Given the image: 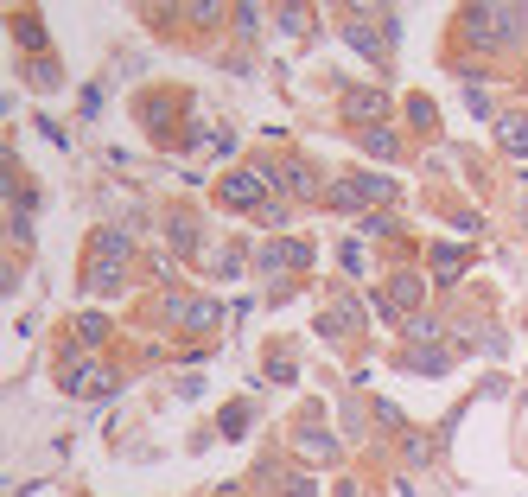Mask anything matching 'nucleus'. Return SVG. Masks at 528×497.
Segmentation results:
<instances>
[{"mask_svg":"<svg viewBox=\"0 0 528 497\" xmlns=\"http://www.w3.org/2000/svg\"><path fill=\"white\" fill-rule=\"evenodd\" d=\"M363 236H395V217L389 211H369L363 217Z\"/></svg>","mask_w":528,"mask_h":497,"instance_id":"nucleus-23","label":"nucleus"},{"mask_svg":"<svg viewBox=\"0 0 528 497\" xmlns=\"http://www.w3.org/2000/svg\"><path fill=\"white\" fill-rule=\"evenodd\" d=\"M90 255H102V262H128V236H121V230H102Z\"/></svg>","mask_w":528,"mask_h":497,"instance_id":"nucleus-17","label":"nucleus"},{"mask_svg":"<svg viewBox=\"0 0 528 497\" xmlns=\"http://www.w3.org/2000/svg\"><path fill=\"white\" fill-rule=\"evenodd\" d=\"M13 39H20L26 51H39V45H45V26H39V13H13Z\"/></svg>","mask_w":528,"mask_h":497,"instance_id":"nucleus-15","label":"nucleus"},{"mask_svg":"<svg viewBox=\"0 0 528 497\" xmlns=\"http://www.w3.org/2000/svg\"><path fill=\"white\" fill-rule=\"evenodd\" d=\"M83 287H90V294H115V287H121V262L90 255V262H83Z\"/></svg>","mask_w":528,"mask_h":497,"instance_id":"nucleus-10","label":"nucleus"},{"mask_svg":"<svg viewBox=\"0 0 528 497\" xmlns=\"http://www.w3.org/2000/svg\"><path fill=\"white\" fill-rule=\"evenodd\" d=\"M344 39H350V51H363L369 64H389V32H376V26H369V13H350Z\"/></svg>","mask_w":528,"mask_h":497,"instance_id":"nucleus-6","label":"nucleus"},{"mask_svg":"<svg viewBox=\"0 0 528 497\" xmlns=\"http://www.w3.org/2000/svg\"><path fill=\"white\" fill-rule=\"evenodd\" d=\"M420 300H427V281H420V274H408V268H401L395 281H389V300H382V313H389L395 325H408V313H414Z\"/></svg>","mask_w":528,"mask_h":497,"instance_id":"nucleus-5","label":"nucleus"},{"mask_svg":"<svg viewBox=\"0 0 528 497\" xmlns=\"http://www.w3.org/2000/svg\"><path fill=\"white\" fill-rule=\"evenodd\" d=\"M230 20H236V32H242V39H249V32L261 26V13H255V7H236V13H230Z\"/></svg>","mask_w":528,"mask_h":497,"instance_id":"nucleus-25","label":"nucleus"},{"mask_svg":"<svg viewBox=\"0 0 528 497\" xmlns=\"http://www.w3.org/2000/svg\"><path fill=\"white\" fill-rule=\"evenodd\" d=\"M287 497H319V485H312V478H293V491Z\"/></svg>","mask_w":528,"mask_h":497,"instance_id":"nucleus-28","label":"nucleus"},{"mask_svg":"<svg viewBox=\"0 0 528 497\" xmlns=\"http://www.w3.org/2000/svg\"><path fill=\"white\" fill-rule=\"evenodd\" d=\"M344 115H350V122H369V128H382V115H389V96H382V90H350Z\"/></svg>","mask_w":528,"mask_h":497,"instance_id":"nucleus-9","label":"nucleus"},{"mask_svg":"<svg viewBox=\"0 0 528 497\" xmlns=\"http://www.w3.org/2000/svg\"><path fill=\"white\" fill-rule=\"evenodd\" d=\"M433 459V440H408V466H427Z\"/></svg>","mask_w":528,"mask_h":497,"instance_id":"nucleus-26","label":"nucleus"},{"mask_svg":"<svg viewBox=\"0 0 528 497\" xmlns=\"http://www.w3.org/2000/svg\"><path fill=\"white\" fill-rule=\"evenodd\" d=\"M268 376H274V383H293V357L274 351V357H268Z\"/></svg>","mask_w":528,"mask_h":497,"instance_id":"nucleus-24","label":"nucleus"},{"mask_svg":"<svg viewBox=\"0 0 528 497\" xmlns=\"http://www.w3.org/2000/svg\"><path fill=\"white\" fill-rule=\"evenodd\" d=\"M191 243H198V224H191V217H172V249L191 255Z\"/></svg>","mask_w":528,"mask_h":497,"instance_id":"nucleus-21","label":"nucleus"},{"mask_svg":"<svg viewBox=\"0 0 528 497\" xmlns=\"http://www.w3.org/2000/svg\"><path fill=\"white\" fill-rule=\"evenodd\" d=\"M344 268H350V274H363V268H369V255H363L357 243H344Z\"/></svg>","mask_w":528,"mask_h":497,"instance_id":"nucleus-27","label":"nucleus"},{"mask_svg":"<svg viewBox=\"0 0 528 497\" xmlns=\"http://www.w3.org/2000/svg\"><path fill=\"white\" fill-rule=\"evenodd\" d=\"M503 147L516 160H528V115H503Z\"/></svg>","mask_w":528,"mask_h":497,"instance_id":"nucleus-14","label":"nucleus"},{"mask_svg":"<svg viewBox=\"0 0 528 497\" xmlns=\"http://www.w3.org/2000/svg\"><path fill=\"white\" fill-rule=\"evenodd\" d=\"M408 122H414V134H433L439 128V109H433L427 96H408Z\"/></svg>","mask_w":528,"mask_h":497,"instance_id":"nucleus-16","label":"nucleus"},{"mask_svg":"<svg viewBox=\"0 0 528 497\" xmlns=\"http://www.w3.org/2000/svg\"><path fill=\"white\" fill-rule=\"evenodd\" d=\"M223 204H230V211H255L261 198H268V173H261V166H236L230 179H223V192H217Z\"/></svg>","mask_w":528,"mask_h":497,"instance_id":"nucleus-4","label":"nucleus"},{"mask_svg":"<svg viewBox=\"0 0 528 497\" xmlns=\"http://www.w3.org/2000/svg\"><path fill=\"white\" fill-rule=\"evenodd\" d=\"M465 262H471V255H465V249H452V243H439V249H433V274H439V281L465 274Z\"/></svg>","mask_w":528,"mask_h":497,"instance_id":"nucleus-12","label":"nucleus"},{"mask_svg":"<svg viewBox=\"0 0 528 497\" xmlns=\"http://www.w3.org/2000/svg\"><path fill=\"white\" fill-rule=\"evenodd\" d=\"M64 396H83V402H96V396H115V370H102V364H83V357H70V364H64Z\"/></svg>","mask_w":528,"mask_h":497,"instance_id":"nucleus-3","label":"nucleus"},{"mask_svg":"<svg viewBox=\"0 0 528 497\" xmlns=\"http://www.w3.org/2000/svg\"><path fill=\"white\" fill-rule=\"evenodd\" d=\"M306 262H312V243H268V249H255L261 274H287V268H306Z\"/></svg>","mask_w":528,"mask_h":497,"instance_id":"nucleus-7","label":"nucleus"},{"mask_svg":"<svg viewBox=\"0 0 528 497\" xmlns=\"http://www.w3.org/2000/svg\"><path fill=\"white\" fill-rule=\"evenodd\" d=\"M217 427H223V434H242V427H249V402H230V408H223V415H217Z\"/></svg>","mask_w":528,"mask_h":497,"instance_id":"nucleus-20","label":"nucleus"},{"mask_svg":"<svg viewBox=\"0 0 528 497\" xmlns=\"http://www.w3.org/2000/svg\"><path fill=\"white\" fill-rule=\"evenodd\" d=\"M350 332H363V306L357 300H338V306H331V313L319 319V338H331V345H338V338H350Z\"/></svg>","mask_w":528,"mask_h":497,"instance_id":"nucleus-8","label":"nucleus"},{"mask_svg":"<svg viewBox=\"0 0 528 497\" xmlns=\"http://www.w3.org/2000/svg\"><path fill=\"white\" fill-rule=\"evenodd\" d=\"M516 20H528V13L516 7H465L459 13V32H465V45H478V51H503L509 39H516Z\"/></svg>","mask_w":528,"mask_h":497,"instance_id":"nucleus-1","label":"nucleus"},{"mask_svg":"<svg viewBox=\"0 0 528 497\" xmlns=\"http://www.w3.org/2000/svg\"><path fill=\"white\" fill-rule=\"evenodd\" d=\"M382 198H395V179H382V173H357V179L331 185V204H338V211H363V204H382Z\"/></svg>","mask_w":528,"mask_h":497,"instance_id":"nucleus-2","label":"nucleus"},{"mask_svg":"<svg viewBox=\"0 0 528 497\" xmlns=\"http://www.w3.org/2000/svg\"><path fill=\"white\" fill-rule=\"evenodd\" d=\"M32 83H39V90H58L64 83V71H58V58H32V71H26Z\"/></svg>","mask_w":528,"mask_h":497,"instance_id":"nucleus-19","label":"nucleus"},{"mask_svg":"<svg viewBox=\"0 0 528 497\" xmlns=\"http://www.w3.org/2000/svg\"><path fill=\"white\" fill-rule=\"evenodd\" d=\"M363 153H376V160H395V153H401V134H395L389 122L369 128V134H363Z\"/></svg>","mask_w":528,"mask_h":497,"instance_id":"nucleus-11","label":"nucleus"},{"mask_svg":"<svg viewBox=\"0 0 528 497\" xmlns=\"http://www.w3.org/2000/svg\"><path fill=\"white\" fill-rule=\"evenodd\" d=\"M280 185H287L293 198H312V173H306V166H287V179H280Z\"/></svg>","mask_w":528,"mask_h":497,"instance_id":"nucleus-22","label":"nucleus"},{"mask_svg":"<svg viewBox=\"0 0 528 497\" xmlns=\"http://www.w3.org/2000/svg\"><path fill=\"white\" fill-rule=\"evenodd\" d=\"M70 332H77V345H102V338H109V319H96V313H83L77 325H70Z\"/></svg>","mask_w":528,"mask_h":497,"instance_id":"nucleus-18","label":"nucleus"},{"mask_svg":"<svg viewBox=\"0 0 528 497\" xmlns=\"http://www.w3.org/2000/svg\"><path fill=\"white\" fill-rule=\"evenodd\" d=\"M401 364H408V370H427V376H439V370L452 364V357H446V351H433V345H414L408 357H401Z\"/></svg>","mask_w":528,"mask_h":497,"instance_id":"nucleus-13","label":"nucleus"}]
</instances>
